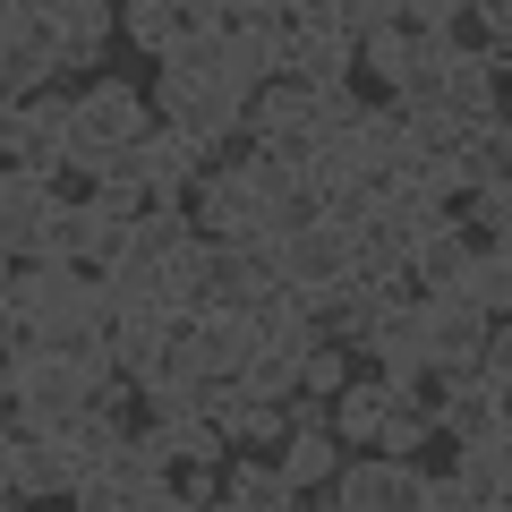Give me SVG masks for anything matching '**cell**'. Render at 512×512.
I'll list each match as a JSON object with an SVG mask.
<instances>
[{
    "label": "cell",
    "instance_id": "6da1fadb",
    "mask_svg": "<svg viewBox=\"0 0 512 512\" xmlns=\"http://www.w3.org/2000/svg\"><path fill=\"white\" fill-rule=\"evenodd\" d=\"M154 128L146 94L120 86V77H94V86H77V111H69V171L77 180H103V163L120 146H137Z\"/></svg>",
    "mask_w": 512,
    "mask_h": 512
},
{
    "label": "cell",
    "instance_id": "7a4b0ae2",
    "mask_svg": "<svg viewBox=\"0 0 512 512\" xmlns=\"http://www.w3.org/2000/svg\"><path fill=\"white\" fill-rule=\"evenodd\" d=\"M325 504H342V512H419L427 504V470L410 453L367 444L359 461H342V478L325 487Z\"/></svg>",
    "mask_w": 512,
    "mask_h": 512
},
{
    "label": "cell",
    "instance_id": "3957f363",
    "mask_svg": "<svg viewBox=\"0 0 512 512\" xmlns=\"http://www.w3.org/2000/svg\"><path fill=\"white\" fill-rule=\"evenodd\" d=\"M256 137H265V154H282V163L316 171V146H325V120H316V86H299V77H274V86L248 103Z\"/></svg>",
    "mask_w": 512,
    "mask_h": 512
},
{
    "label": "cell",
    "instance_id": "277c9868",
    "mask_svg": "<svg viewBox=\"0 0 512 512\" xmlns=\"http://www.w3.org/2000/svg\"><path fill=\"white\" fill-rule=\"evenodd\" d=\"M43 86H60V35L35 18V0H18V9H0V94L26 103Z\"/></svg>",
    "mask_w": 512,
    "mask_h": 512
},
{
    "label": "cell",
    "instance_id": "5b68a950",
    "mask_svg": "<svg viewBox=\"0 0 512 512\" xmlns=\"http://www.w3.org/2000/svg\"><path fill=\"white\" fill-rule=\"evenodd\" d=\"M0 384H9V410H26V419H35L43 436H60V427H69L77 410L94 402L86 367H77V359H60V350H43L35 367H18V376H0Z\"/></svg>",
    "mask_w": 512,
    "mask_h": 512
},
{
    "label": "cell",
    "instance_id": "8992f818",
    "mask_svg": "<svg viewBox=\"0 0 512 512\" xmlns=\"http://www.w3.org/2000/svg\"><path fill=\"white\" fill-rule=\"evenodd\" d=\"M188 214H197V231L205 239H256V222H265V197H256V180L239 163H222V171H205L197 188H188Z\"/></svg>",
    "mask_w": 512,
    "mask_h": 512
},
{
    "label": "cell",
    "instance_id": "52a82bcc",
    "mask_svg": "<svg viewBox=\"0 0 512 512\" xmlns=\"http://www.w3.org/2000/svg\"><path fill=\"white\" fill-rule=\"evenodd\" d=\"M444 111H453L461 128L504 120V60H495V52H461V60H444Z\"/></svg>",
    "mask_w": 512,
    "mask_h": 512
},
{
    "label": "cell",
    "instance_id": "ba28073f",
    "mask_svg": "<svg viewBox=\"0 0 512 512\" xmlns=\"http://www.w3.org/2000/svg\"><path fill=\"white\" fill-rule=\"evenodd\" d=\"M359 265V231L342 222H308L299 239H282V282H342Z\"/></svg>",
    "mask_w": 512,
    "mask_h": 512
},
{
    "label": "cell",
    "instance_id": "9c48e42d",
    "mask_svg": "<svg viewBox=\"0 0 512 512\" xmlns=\"http://www.w3.org/2000/svg\"><path fill=\"white\" fill-rule=\"evenodd\" d=\"M52 180H35V171L9 163V188H0V248L9 256H35L43 248V222H52Z\"/></svg>",
    "mask_w": 512,
    "mask_h": 512
},
{
    "label": "cell",
    "instance_id": "30bf717a",
    "mask_svg": "<svg viewBox=\"0 0 512 512\" xmlns=\"http://www.w3.org/2000/svg\"><path fill=\"white\" fill-rule=\"evenodd\" d=\"M359 69V43L350 35H308V26H282V77H299V86H342V77Z\"/></svg>",
    "mask_w": 512,
    "mask_h": 512
},
{
    "label": "cell",
    "instance_id": "8fae6325",
    "mask_svg": "<svg viewBox=\"0 0 512 512\" xmlns=\"http://www.w3.org/2000/svg\"><path fill=\"white\" fill-rule=\"evenodd\" d=\"M137 171H146V188H154V197H188V188L205 180V154L188 146V137H180L171 120H154L146 137H137Z\"/></svg>",
    "mask_w": 512,
    "mask_h": 512
},
{
    "label": "cell",
    "instance_id": "7c38bea8",
    "mask_svg": "<svg viewBox=\"0 0 512 512\" xmlns=\"http://www.w3.org/2000/svg\"><path fill=\"white\" fill-rule=\"evenodd\" d=\"M427 325H436V367H478V342H487L495 316L478 308L470 291H427Z\"/></svg>",
    "mask_w": 512,
    "mask_h": 512
},
{
    "label": "cell",
    "instance_id": "4fadbf2b",
    "mask_svg": "<svg viewBox=\"0 0 512 512\" xmlns=\"http://www.w3.org/2000/svg\"><path fill=\"white\" fill-rule=\"evenodd\" d=\"M282 470H291L299 495H325L333 478H342V436H333V419H291V436H282Z\"/></svg>",
    "mask_w": 512,
    "mask_h": 512
},
{
    "label": "cell",
    "instance_id": "5bb4252c",
    "mask_svg": "<svg viewBox=\"0 0 512 512\" xmlns=\"http://www.w3.org/2000/svg\"><path fill=\"white\" fill-rule=\"evenodd\" d=\"M188 333H197V359H205V376H214V384H222V376H239V367H248V350L265 342L248 308H205Z\"/></svg>",
    "mask_w": 512,
    "mask_h": 512
},
{
    "label": "cell",
    "instance_id": "9a60e30c",
    "mask_svg": "<svg viewBox=\"0 0 512 512\" xmlns=\"http://www.w3.org/2000/svg\"><path fill=\"white\" fill-rule=\"evenodd\" d=\"M163 308L180 316V325H197V316L214 308V239H188L180 256H163Z\"/></svg>",
    "mask_w": 512,
    "mask_h": 512
},
{
    "label": "cell",
    "instance_id": "2e32d148",
    "mask_svg": "<svg viewBox=\"0 0 512 512\" xmlns=\"http://www.w3.org/2000/svg\"><path fill=\"white\" fill-rule=\"evenodd\" d=\"M222 504H231V512H291V504H308V495L291 487L282 461H248V453H239L231 470H222Z\"/></svg>",
    "mask_w": 512,
    "mask_h": 512
},
{
    "label": "cell",
    "instance_id": "e0dca14e",
    "mask_svg": "<svg viewBox=\"0 0 512 512\" xmlns=\"http://www.w3.org/2000/svg\"><path fill=\"white\" fill-rule=\"evenodd\" d=\"M188 239H205V231H197V214H188L180 197H154L146 214L120 231V256H154V265H163V256H180Z\"/></svg>",
    "mask_w": 512,
    "mask_h": 512
},
{
    "label": "cell",
    "instance_id": "ac0fdd59",
    "mask_svg": "<svg viewBox=\"0 0 512 512\" xmlns=\"http://www.w3.org/2000/svg\"><path fill=\"white\" fill-rule=\"evenodd\" d=\"M470 256H478V239L453 222V231H427L419 248H410V274H419L427 291L444 299V291H461V282H470Z\"/></svg>",
    "mask_w": 512,
    "mask_h": 512
},
{
    "label": "cell",
    "instance_id": "d6986e66",
    "mask_svg": "<svg viewBox=\"0 0 512 512\" xmlns=\"http://www.w3.org/2000/svg\"><path fill=\"white\" fill-rule=\"evenodd\" d=\"M504 171H512V120H478V128H461V154H453L461 197H470V188H487V180H504Z\"/></svg>",
    "mask_w": 512,
    "mask_h": 512
},
{
    "label": "cell",
    "instance_id": "ffe728a7",
    "mask_svg": "<svg viewBox=\"0 0 512 512\" xmlns=\"http://www.w3.org/2000/svg\"><path fill=\"white\" fill-rule=\"evenodd\" d=\"M154 77H171V86H231V35H180L154 60Z\"/></svg>",
    "mask_w": 512,
    "mask_h": 512
},
{
    "label": "cell",
    "instance_id": "44dd1931",
    "mask_svg": "<svg viewBox=\"0 0 512 512\" xmlns=\"http://www.w3.org/2000/svg\"><path fill=\"white\" fill-rule=\"evenodd\" d=\"M384 402H393V376H359V384H342L333 393V436L342 444H376V427H384Z\"/></svg>",
    "mask_w": 512,
    "mask_h": 512
},
{
    "label": "cell",
    "instance_id": "7402d4cb",
    "mask_svg": "<svg viewBox=\"0 0 512 512\" xmlns=\"http://www.w3.org/2000/svg\"><path fill=\"white\" fill-rule=\"evenodd\" d=\"M274 77H282V26H231V86L256 103Z\"/></svg>",
    "mask_w": 512,
    "mask_h": 512
},
{
    "label": "cell",
    "instance_id": "603a6c76",
    "mask_svg": "<svg viewBox=\"0 0 512 512\" xmlns=\"http://www.w3.org/2000/svg\"><path fill=\"white\" fill-rule=\"evenodd\" d=\"M504 504H512V495L495 487L478 461H453L444 478H427V504L419 512H504Z\"/></svg>",
    "mask_w": 512,
    "mask_h": 512
},
{
    "label": "cell",
    "instance_id": "cb8c5ba5",
    "mask_svg": "<svg viewBox=\"0 0 512 512\" xmlns=\"http://www.w3.org/2000/svg\"><path fill=\"white\" fill-rule=\"evenodd\" d=\"M427 436H436V402H427V393H410V384H393V402H384L376 444H384V453H419Z\"/></svg>",
    "mask_w": 512,
    "mask_h": 512
},
{
    "label": "cell",
    "instance_id": "d4e9b609",
    "mask_svg": "<svg viewBox=\"0 0 512 512\" xmlns=\"http://www.w3.org/2000/svg\"><path fill=\"white\" fill-rule=\"evenodd\" d=\"M376 111H384V103H376V86H367L359 69H350L342 86H325V94H316V120H325V137H359V128L376 120Z\"/></svg>",
    "mask_w": 512,
    "mask_h": 512
},
{
    "label": "cell",
    "instance_id": "484cf974",
    "mask_svg": "<svg viewBox=\"0 0 512 512\" xmlns=\"http://www.w3.org/2000/svg\"><path fill=\"white\" fill-rule=\"evenodd\" d=\"M120 35L137 43V52H154V60H163L171 43L188 35V26H180V0H120Z\"/></svg>",
    "mask_w": 512,
    "mask_h": 512
},
{
    "label": "cell",
    "instance_id": "4316f807",
    "mask_svg": "<svg viewBox=\"0 0 512 512\" xmlns=\"http://www.w3.org/2000/svg\"><path fill=\"white\" fill-rule=\"evenodd\" d=\"M239 384H248V393H265V402H291V393H299V350L256 342V350H248V367H239Z\"/></svg>",
    "mask_w": 512,
    "mask_h": 512
},
{
    "label": "cell",
    "instance_id": "83f0119b",
    "mask_svg": "<svg viewBox=\"0 0 512 512\" xmlns=\"http://www.w3.org/2000/svg\"><path fill=\"white\" fill-rule=\"evenodd\" d=\"M35 18L52 35H120V9L111 0H35Z\"/></svg>",
    "mask_w": 512,
    "mask_h": 512
},
{
    "label": "cell",
    "instance_id": "f1b7e54d",
    "mask_svg": "<svg viewBox=\"0 0 512 512\" xmlns=\"http://www.w3.org/2000/svg\"><path fill=\"white\" fill-rule=\"evenodd\" d=\"M384 103L410 111V120H419V111H444V60H436V69H402L393 86H384Z\"/></svg>",
    "mask_w": 512,
    "mask_h": 512
},
{
    "label": "cell",
    "instance_id": "f546056e",
    "mask_svg": "<svg viewBox=\"0 0 512 512\" xmlns=\"http://www.w3.org/2000/svg\"><path fill=\"white\" fill-rule=\"evenodd\" d=\"M350 384V359H342V342H316L308 359H299V393H316V402H333Z\"/></svg>",
    "mask_w": 512,
    "mask_h": 512
},
{
    "label": "cell",
    "instance_id": "4dcf8cb0",
    "mask_svg": "<svg viewBox=\"0 0 512 512\" xmlns=\"http://www.w3.org/2000/svg\"><path fill=\"white\" fill-rule=\"evenodd\" d=\"M410 18V0H342V35L350 43H367L376 26H402Z\"/></svg>",
    "mask_w": 512,
    "mask_h": 512
},
{
    "label": "cell",
    "instance_id": "1f68e13d",
    "mask_svg": "<svg viewBox=\"0 0 512 512\" xmlns=\"http://www.w3.org/2000/svg\"><path fill=\"white\" fill-rule=\"evenodd\" d=\"M111 60V35H60V77H94Z\"/></svg>",
    "mask_w": 512,
    "mask_h": 512
},
{
    "label": "cell",
    "instance_id": "d6a6232c",
    "mask_svg": "<svg viewBox=\"0 0 512 512\" xmlns=\"http://www.w3.org/2000/svg\"><path fill=\"white\" fill-rule=\"evenodd\" d=\"M478 376H487V384L512 376V316H495V325H487V342H478Z\"/></svg>",
    "mask_w": 512,
    "mask_h": 512
},
{
    "label": "cell",
    "instance_id": "836d02e7",
    "mask_svg": "<svg viewBox=\"0 0 512 512\" xmlns=\"http://www.w3.org/2000/svg\"><path fill=\"white\" fill-rule=\"evenodd\" d=\"M188 35H231V0H180Z\"/></svg>",
    "mask_w": 512,
    "mask_h": 512
},
{
    "label": "cell",
    "instance_id": "e575fe53",
    "mask_svg": "<svg viewBox=\"0 0 512 512\" xmlns=\"http://www.w3.org/2000/svg\"><path fill=\"white\" fill-rule=\"evenodd\" d=\"M231 26H291V0H231Z\"/></svg>",
    "mask_w": 512,
    "mask_h": 512
},
{
    "label": "cell",
    "instance_id": "d590c367",
    "mask_svg": "<svg viewBox=\"0 0 512 512\" xmlns=\"http://www.w3.org/2000/svg\"><path fill=\"white\" fill-rule=\"evenodd\" d=\"M461 9H470V0H410V26H436V35H444Z\"/></svg>",
    "mask_w": 512,
    "mask_h": 512
},
{
    "label": "cell",
    "instance_id": "8d00e7d4",
    "mask_svg": "<svg viewBox=\"0 0 512 512\" xmlns=\"http://www.w3.org/2000/svg\"><path fill=\"white\" fill-rule=\"evenodd\" d=\"M470 9H478V18L495 26V35H512V0H470Z\"/></svg>",
    "mask_w": 512,
    "mask_h": 512
},
{
    "label": "cell",
    "instance_id": "74e56055",
    "mask_svg": "<svg viewBox=\"0 0 512 512\" xmlns=\"http://www.w3.org/2000/svg\"><path fill=\"white\" fill-rule=\"evenodd\" d=\"M487 256L504 265V282H512V231H495V239H487Z\"/></svg>",
    "mask_w": 512,
    "mask_h": 512
},
{
    "label": "cell",
    "instance_id": "f35d334b",
    "mask_svg": "<svg viewBox=\"0 0 512 512\" xmlns=\"http://www.w3.org/2000/svg\"><path fill=\"white\" fill-rule=\"evenodd\" d=\"M495 60H504V69H512V35H495Z\"/></svg>",
    "mask_w": 512,
    "mask_h": 512
}]
</instances>
